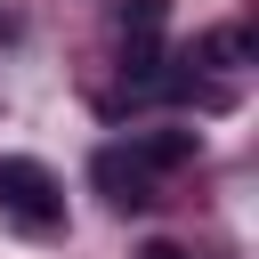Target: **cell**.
<instances>
[{"label":"cell","mask_w":259,"mask_h":259,"mask_svg":"<svg viewBox=\"0 0 259 259\" xmlns=\"http://www.w3.org/2000/svg\"><path fill=\"white\" fill-rule=\"evenodd\" d=\"M0 219H8L16 235H57V227H65V186H57V170L32 162V154H0Z\"/></svg>","instance_id":"obj_1"},{"label":"cell","mask_w":259,"mask_h":259,"mask_svg":"<svg viewBox=\"0 0 259 259\" xmlns=\"http://www.w3.org/2000/svg\"><path fill=\"white\" fill-rule=\"evenodd\" d=\"M89 186H97L113 210H154V170H146L130 146H97V154H89Z\"/></svg>","instance_id":"obj_2"},{"label":"cell","mask_w":259,"mask_h":259,"mask_svg":"<svg viewBox=\"0 0 259 259\" xmlns=\"http://www.w3.org/2000/svg\"><path fill=\"white\" fill-rule=\"evenodd\" d=\"M130 154H138V162H146V170L162 178V170H186V162L202 154V130H146V138H138Z\"/></svg>","instance_id":"obj_3"},{"label":"cell","mask_w":259,"mask_h":259,"mask_svg":"<svg viewBox=\"0 0 259 259\" xmlns=\"http://www.w3.org/2000/svg\"><path fill=\"white\" fill-rule=\"evenodd\" d=\"M243 57H251V32H243V24H219V32H202V40H194V57H186V65H219V73H235Z\"/></svg>","instance_id":"obj_4"},{"label":"cell","mask_w":259,"mask_h":259,"mask_svg":"<svg viewBox=\"0 0 259 259\" xmlns=\"http://www.w3.org/2000/svg\"><path fill=\"white\" fill-rule=\"evenodd\" d=\"M170 24V0H113V32L121 40H162Z\"/></svg>","instance_id":"obj_5"},{"label":"cell","mask_w":259,"mask_h":259,"mask_svg":"<svg viewBox=\"0 0 259 259\" xmlns=\"http://www.w3.org/2000/svg\"><path fill=\"white\" fill-rule=\"evenodd\" d=\"M138 259H194V251H186V243H146Z\"/></svg>","instance_id":"obj_6"}]
</instances>
